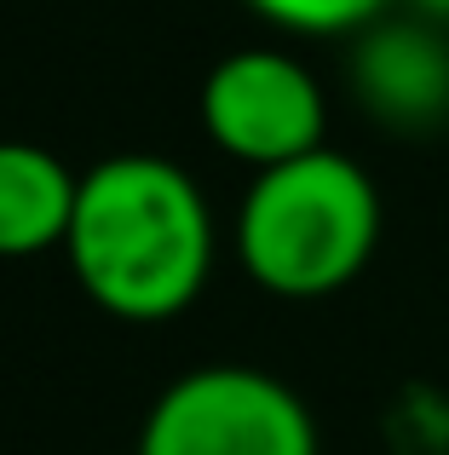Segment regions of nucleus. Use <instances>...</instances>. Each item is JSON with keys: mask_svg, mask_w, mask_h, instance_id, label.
Returning <instances> with one entry per match:
<instances>
[{"mask_svg": "<svg viewBox=\"0 0 449 455\" xmlns=\"http://www.w3.org/2000/svg\"><path fill=\"white\" fill-rule=\"evenodd\" d=\"M214 254V208L179 162L122 150L81 173L64 259L98 311L122 323L179 317L202 300Z\"/></svg>", "mask_w": 449, "mask_h": 455, "instance_id": "f257e3e1", "label": "nucleus"}, {"mask_svg": "<svg viewBox=\"0 0 449 455\" xmlns=\"http://www.w3.org/2000/svg\"><path fill=\"white\" fill-rule=\"evenodd\" d=\"M231 243L277 300H323L363 277L381 243V190L346 150H311L248 179Z\"/></svg>", "mask_w": 449, "mask_h": 455, "instance_id": "f03ea898", "label": "nucleus"}, {"mask_svg": "<svg viewBox=\"0 0 449 455\" xmlns=\"http://www.w3.org/2000/svg\"><path fill=\"white\" fill-rule=\"evenodd\" d=\"M138 455H317V421L288 380L248 363H208L161 387Z\"/></svg>", "mask_w": 449, "mask_h": 455, "instance_id": "7ed1b4c3", "label": "nucleus"}, {"mask_svg": "<svg viewBox=\"0 0 449 455\" xmlns=\"http://www.w3.org/2000/svg\"><path fill=\"white\" fill-rule=\"evenodd\" d=\"M196 110H202V133L214 139V150L254 167V173L323 150V133H328L323 81L282 46L224 52L208 69Z\"/></svg>", "mask_w": 449, "mask_h": 455, "instance_id": "20e7f679", "label": "nucleus"}, {"mask_svg": "<svg viewBox=\"0 0 449 455\" xmlns=\"http://www.w3.org/2000/svg\"><path fill=\"white\" fill-rule=\"evenodd\" d=\"M351 92L392 133H432L449 122V35L427 18H381L358 35Z\"/></svg>", "mask_w": 449, "mask_h": 455, "instance_id": "39448f33", "label": "nucleus"}, {"mask_svg": "<svg viewBox=\"0 0 449 455\" xmlns=\"http://www.w3.org/2000/svg\"><path fill=\"white\" fill-rule=\"evenodd\" d=\"M81 173L29 139H0V259H35L64 248Z\"/></svg>", "mask_w": 449, "mask_h": 455, "instance_id": "423d86ee", "label": "nucleus"}, {"mask_svg": "<svg viewBox=\"0 0 449 455\" xmlns=\"http://www.w3.org/2000/svg\"><path fill=\"white\" fill-rule=\"evenodd\" d=\"M248 12L282 35H311V41H335V35H363L369 23L386 18L392 0H242Z\"/></svg>", "mask_w": 449, "mask_h": 455, "instance_id": "0eeeda50", "label": "nucleus"}, {"mask_svg": "<svg viewBox=\"0 0 449 455\" xmlns=\"http://www.w3.org/2000/svg\"><path fill=\"white\" fill-rule=\"evenodd\" d=\"M409 12L427 23H438V29H449V0H409Z\"/></svg>", "mask_w": 449, "mask_h": 455, "instance_id": "6e6552de", "label": "nucleus"}]
</instances>
